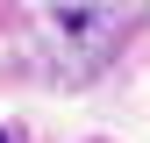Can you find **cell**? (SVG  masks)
I'll return each instance as SVG.
<instances>
[{"label": "cell", "mask_w": 150, "mask_h": 143, "mask_svg": "<svg viewBox=\"0 0 150 143\" xmlns=\"http://www.w3.org/2000/svg\"><path fill=\"white\" fill-rule=\"evenodd\" d=\"M136 22H143V0H64L50 36H86V72H93Z\"/></svg>", "instance_id": "1"}, {"label": "cell", "mask_w": 150, "mask_h": 143, "mask_svg": "<svg viewBox=\"0 0 150 143\" xmlns=\"http://www.w3.org/2000/svg\"><path fill=\"white\" fill-rule=\"evenodd\" d=\"M0 143H7V136H0Z\"/></svg>", "instance_id": "2"}]
</instances>
